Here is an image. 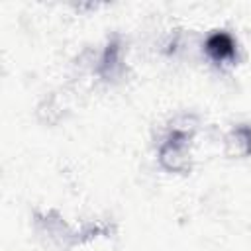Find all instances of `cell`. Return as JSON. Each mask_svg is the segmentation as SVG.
<instances>
[{
  "label": "cell",
  "instance_id": "6da1fadb",
  "mask_svg": "<svg viewBox=\"0 0 251 251\" xmlns=\"http://www.w3.org/2000/svg\"><path fill=\"white\" fill-rule=\"evenodd\" d=\"M194 135V126L184 120L176 124L165 135L159 145V163L169 173H186L190 169V141Z\"/></svg>",
  "mask_w": 251,
  "mask_h": 251
},
{
  "label": "cell",
  "instance_id": "7a4b0ae2",
  "mask_svg": "<svg viewBox=\"0 0 251 251\" xmlns=\"http://www.w3.org/2000/svg\"><path fill=\"white\" fill-rule=\"evenodd\" d=\"M206 55L216 63H229L237 55V43L227 31H212L204 41Z\"/></svg>",
  "mask_w": 251,
  "mask_h": 251
},
{
  "label": "cell",
  "instance_id": "3957f363",
  "mask_svg": "<svg viewBox=\"0 0 251 251\" xmlns=\"http://www.w3.org/2000/svg\"><path fill=\"white\" fill-rule=\"evenodd\" d=\"M122 43L118 37L110 39L108 45L104 47L100 61H98V75L104 80H114L124 73V63H122Z\"/></svg>",
  "mask_w": 251,
  "mask_h": 251
},
{
  "label": "cell",
  "instance_id": "277c9868",
  "mask_svg": "<svg viewBox=\"0 0 251 251\" xmlns=\"http://www.w3.org/2000/svg\"><path fill=\"white\" fill-rule=\"evenodd\" d=\"M226 153L229 157L251 155V127L249 126H235L226 135Z\"/></svg>",
  "mask_w": 251,
  "mask_h": 251
}]
</instances>
